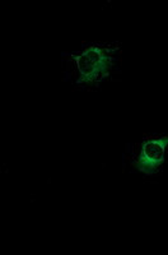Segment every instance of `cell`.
<instances>
[{
  "label": "cell",
  "mask_w": 168,
  "mask_h": 255,
  "mask_svg": "<svg viewBox=\"0 0 168 255\" xmlns=\"http://www.w3.org/2000/svg\"><path fill=\"white\" fill-rule=\"evenodd\" d=\"M168 145V136L154 138L144 142L136 168L144 174H156L165 161L166 148Z\"/></svg>",
  "instance_id": "7a4b0ae2"
},
{
  "label": "cell",
  "mask_w": 168,
  "mask_h": 255,
  "mask_svg": "<svg viewBox=\"0 0 168 255\" xmlns=\"http://www.w3.org/2000/svg\"><path fill=\"white\" fill-rule=\"evenodd\" d=\"M77 67H78L81 79L79 83L83 82H94L107 77L111 69V56L107 51L98 46H92L84 50L81 55L76 58Z\"/></svg>",
  "instance_id": "6da1fadb"
}]
</instances>
